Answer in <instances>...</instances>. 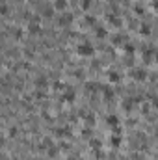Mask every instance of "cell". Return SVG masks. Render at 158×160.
I'll return each mask as SVG.
<instances>
[{
	"instance_id": "obj_1",
	"label": "cell",
	"mask_w": 158,
	"mask_h": 160,
	"mask_svg": "<svg viewBox=\"0 0 158 160\" xmlns=\"http://www.w3.org/2000/svg\"><path fill=\"white\" fill-rule=\"evenodd\" d=\"M78 54H82V56H93L95 51L89 43H80L78 45Z\"/></svg>"
},
{
	"instance_id": "obj_2",
	"label": "cell",
	"mask_w": 158,
	"mask_h": 160,
	"mask_svg": "<svg viewBox=\"0 0 158 160\" xmlns=\"http://www.w3.org/2000/svg\"><path fill=\"white\" fill-rule=\"evenodd\" d=\"M71 21H73V15H63L62 19H60V24H62V26H67V24H71Z\"/></svg>"
},
{
	"instance_id": "obj_3",
	"label": "cell",
	"mask_w": 158,
	"mask_h": 160,
	"mask_svg": "<svg viewBox=\"0 0 158 160\" xmlns=\"http://www.w3.org/2000/svg\"><path fill=\"white\" fill-rule=\"evenodd\" d=\"M54 8L62 11V9H65V8H67V2H65V0H56V2H54Z\"/></svg>"
},
{
	"instance_id": "obj_4",
	"label": "cell",
	"mask_w": 158,
	"mask_h": 160,
	"mask_svg": "<svg viewBox=\"0 0 158 160\" xmlns=\"http://www.w3.org/2000/svg\"><path fill=\"white\" fill-rule=\"evenodd\" d=\"M106 121H108L112 127H114V125H119V119H117L115 116H108V119H106Z\"/></svg>"
},
{
	"instance_id": "obj_5",
	"label": "cell",
	"mask_w": 158,
	"mask_h": 160,
	"mask_svg": "<svg viewBox=\"0 0 158 160\" xmlns=\"http://www.w3.org/2000/svg\"><path fill=\"white\" fill-rule=\"evenodd\" d=\"M63 99H65V101H73V99H74V91H73V89H71V91H67Z\"/></svg>"
},
{
	"instance_id": "obj_6",
	"label": "cell",
	"mask_w": 158,
	"mask_h": 160,
	"mask_svg": "<svg viewBox=\"0 0 158 160\" xmlns=\"http://www.w3.org/2000/svg\"><path fill=\"white\" fill-rule=\"evenodd\" d=\"M132 76H134V78H143V76H145V73L140 69V71H134V73H132Z\"/></svg>"
},
{
	"instance_id": "obj_7",
	"label": "cell",
	"mask_w": 158,
	"mask_h": 160,
	"mask_svg": "<svg viewBox=\"0 0 158 160\" xmlns=\"http://www.w3.org/2000/svg\"><path fill=\"white\" fill-rule=\"evenodd\" d=\"M8 11H9V9H8L6 4H0V15H6Z\"/></svg>"
},
{
	"instance_id": "obj_8",
	"label": "cell",
	"mask_w": 158,
	"mask_h": 160,
	"mask_svg": "<svg viewBox=\"0 0 158 160\" xmlns=\"http://www.w3.org/2000/svg\"><path fill=\"white\" fill-rule=\"evenodd\" d=\"M110 80H112V82H119V74H117V73H110Z\"/></svg>"
},
{
	"instance_id": "obj_9",
	"label": "cell",
	"mask_w": 158,
	"mask_h": 160,
	"mask_svg": "<svg viewBox=\"0 0 158 160\" xmlns=\"http://www.w3.org/2000/svg\"><path fill=\"white\" fill-rule=\"evenodd\" d=\"M35 84H37V86H41V88H43V86H47V80H45V78L41 76V78H37V82H35Z\"/></svg>"
},
{
	"instance_id": "obj_10",
	"label": "cell",
	"mask_w": 158,
	"mask_h": 160,
	"mask_svg": "<svg viewBox=\"0 0 158 160\" xmlns=\"http://www.w3.org/2000/svg\"><path fill=\"white\" fill-rule=\"evenodd\" d=\"M110 22H112V24H115V26H119V24H121V21H119L117 17H110Z\"/></svg>"
},
{
	"instance_id": "obj_11",
	"label": "cell",
	"mask_w": 158,
	"mask_h": 160,
	"mask_svg": "<svg viewBox=\"0 0 158 160\" xmlns=\"http://www.w3.org/2000/svg\"><path fill=\"white\" fill-rule=\"evenodd\" d=\"M112 145H119V136H112Z\"/></svg>"
},
{
	"instance_id": "obj_12",
	"label": "cell",
	"mask_w": 158,
	"mask_h": 160,
	"mask_svg": "<svg viewBox=\"0 0 158 160\" xmlns=\"http://www.w3.org/2000/svg\"><path fill=\"white\" fill-rule=\"evenodd\" d=\"M97 34H99V37H104L106 36V30L104 28H97Z\"/></svg>"
},
{
	"instance_id": "obj_13",
	"label": "cell",
	"mask_w": 158,
	"mask_h": 160,
	"mask_svg": "<svg viewBox=\"0 0 158 160\" xmlns=\"http://www.w3.org/2000/svg\"><path fill=\"white\" fill-rule=\"evenodd\" d=\"M69 160H73V158H69Z\"/></svg>"
}]
</instances>
